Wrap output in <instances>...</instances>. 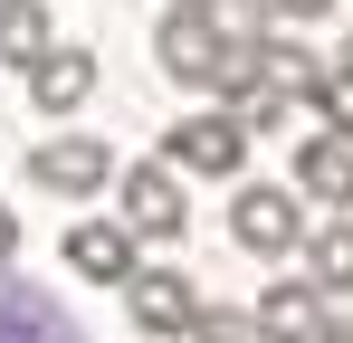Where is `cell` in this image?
Segmentation results:
<instances>
[{
    "mask_svg": "<svg viewBox=\"0 0 353 343\" xmlns=\"http://www.w3.org/2000/svg\"><path fill=\"white\" fill-rule=\"evenodd\" d=\"M163 163H172V172H210V181H230V172L248 163V124H239L230 105L181 114V124H172V143H163Z\"/></svg>",
    "mask_w": 353,
    "mask_h": 343,
    "instance_id": "obj_1",
    "label": "cell"
},
{
    "mask_svg": "<svg viewBox=\"0 0 353 343\" xmlns=\"http://www.w3.org/2000/svg\"><path fill=\"white\" fill-rule=\"evenodd\" d=\"M29 181H39V191H67V200H96V191L115 181V153H105L96 134H48V143L29 153Z\"/></svg>",
    "mask_w": 353,
    "mask_h": 343,
    "instance_id": "obj_2",
    "label": "cell"
},
{
    "mask_svg": "<svg viewBox=\"0 0 353 343\" xmlns=\"http://www.w3.org/2000/svg\"><path fill=\"white\" fill-rule=\"evenodd\" d=\"M230 238H239V248H258V258L296 248V238H305V210H296V191H277V181H248V191L230 200Z\"/></svg>",
    "mask_w": 353,
    "mask_h": 343,
    "instance_id": "obj_3",
    "label": "cell"
},
{
    "mask_svg": "<svg viewBox=\"0 0 353 343\" xmlns=\"http://www.w3.org/2000/svg\"><path fill=\"white\" fill-rule=\"evenodd\" d=\"M153 48H163V76H181V86H210L230 39L210 29V10H201V0H172V19H163V39H153Z\"/></svg>",
    "mask_w": 353,
    "mask_h": 343,
    "instance_id": "obj_4",
    "label": "cell"
},
{
    "mask_svg": "<svg viewBox=\"0 0 353 343\" xmlns=\"http://www.w3.org/2000/svg\"><path fill=\"white\" fill-rule=\"evenodd\" d=\"M124 315H134V334H191L201 295H191L181 267H134L124 277Z\"/></svg>",
    "mask_w": 353,
    "mask_h": 343,
    "instance_id": "obj_5",
    "label": "cell"
},
{
    "mask_svg": "<svg viewBox=\"0 0 353 343\" xmlns=\"http://www.w3.org/2000/svg\"><path fill=\"white\" fill-rule=\"evenodd\" d=\"M181 181H172V163H134L124 172V229L134 238H181Z\"/></svg>",
    "mask_w": 353,
    "mask_h": 343,
    "instance_id": "obj_6",
    "label": "cell"
},
{
    "mask_svg": "<svg viewBox=\"0 0 353 343\" xmlns=\"http://www.w3.org/2000/svg\"><path fill=\"white\" fill-rule=\"evenodd\" d=\"M0 343H77V324L58 315V295L0 267Z\"/></svg>",
    "mask_w": 353,
    "mask_h": 343,
    "instance_id": "obj_7",
    "label": "cell"
},
{
    "mask_svg": "<svg viewBox=\"0 0 353 343\" xmlns=\"http://www.w3.org/2000/svg\"><path fill=\"white\" fill-rule=\"evenodd\" d=\"M258 334L268 343H325V286L315 277H277L258 295Z\"/></svg>",
    "mask_w": 353,
    "mask_h": 343,
    "instance_id": "obj_8",
    "label": "cell"
},
{
    "mask_svg": "<svg viewBox=\"0 0 353 343\" xmlns=\"http://www.w3.org/2000/svg\"><path fill=\"white\" fill-rule=\"evenodd\" d=\"M296 191L325 200V210H353V134H305L296 143Z\"/></svg>",
    "mask_w": 353,
    "mask_h": 343,
    "instance_id": "obj_9",
    "label": "cell"
},
{
    "mask_svg": "<svg viewBox=\"0 0 353 343\" xmlns=\"http://www.w3.org/2000/svg\"><path fill=\"white\" fill-rule=\"evenodd\" d=\"M67 277L124 286V277H134V229H124V220H77V229H67Z\"/></svg>",
    "mask_w": 353,
    "mask_h": 343,
    "instance_id": "obj_10",
    "label": "cell"
},
{
    "mask_svg": "<svg viewBox=\"0 0 353 343\" xmlns=\"http://www.w3.org/2000/svg\"><path fill=\"white\" fill-rule=\"evenodd\" d=\"M86 96H96V57H86V48L29 57V105H39V114H77Z\"/></svg>",
    "mask_w": 353,
    "mask_h": 343,
    "instance_id": "obj_11",
    "label": "cell"
},
{
    "mask_svg": "<svg viewBox=\"0 0 353 343\" xmlns=\"http://www.w3.org/2000/svg\"><path fill=\"white\" fill-rule=\"evenodd\" d=\"M305 277L325 286V295H353V220L305 229Z\"/></svg>",
    "mask_w": 353,
    "mask_h": 343,
    "instance_id": "obj_12",
    "label": "cell"
},
{
    "mask_svg": "<svg viewBox=\"0 0 353 343\" xmlns=\"http://www.w3.org/2000/svg\"><path fill=\"white\" fill-rule=\"evenodd\" d=\"M48 48H58L48 0H10V10H0V57H10V67H29V57H48Z\"/></svg>",
    "mask_w": 353,
    "mask_h": 343,
    "instance_id": "obj_13",
    "label": "cell"
},
{
    "mask_svg": "<svg viewBox=\"0 0 353 343\" xmlns=\"http://www.w3.org/2000/svg\"><path fill=\"white\" fill-rule=\"evenodd\" d=\"M191 343H268V334H258V315H230V305H201V315H191Z\"/></svg>",
    "mask_w": 353,
    "mask_h": 343,
    "instance_id": "obj_14",
    "label": "cell"
},
{
    "mask_svg": "<svg viewBox=\"0 0 353 343\" xmlns=\"http://www.w3.org/2000/svg\"><path fill=\"white\" fill-rule=\"evenodd\" d=\"M268 10H287V19H325L334 0H268Z\"/></svg>",
    "mask_w": 353,
    "mask_h": 343,
    "instance_id": "obj_15",
    "label": "cell"
},
{
    "mask_svg": "<svg viewBox=\"0 0 353 343\" xmlns=\"http://www.w3.org/2000/svg\"><path fill=\"white\" fill-rule=\"evenodd\" d=\"M19 258V210H0V267Z\"/></svg>",
    "mask_w": 353,
    "mask_h": 343,
    "instance_id": "obj_16",
    "label": "cell"
},
{
    "mask_svg": "<svg viewBox=\"0 0 353 343\" xmlns=\"http://www.w3.org/2000/svg\"><path fill=\"white\" fill-rule=\"evenodd\" d=\"M325 343H353V315H344V324H325Z\"/></svg>",
    "mask_w": 353,
    "mask_h": 343,
    "instance_id": "obj_17",
    "label": "cell"
},
{
    "mask_svg": "<svg viewBox=\"0 0 353 343\" xmlns=\"http://www.w3.org/2000/svg\"><path fill=\"white\" fill-rule=\"evenodd\" d=\"M0 10H10V0H0Z\"/></svg>",
    "mask_w": 353,
    "mask_h": 343,
    "instance_id": "obj_18",
    "label": "cell"
}]
</instances>
